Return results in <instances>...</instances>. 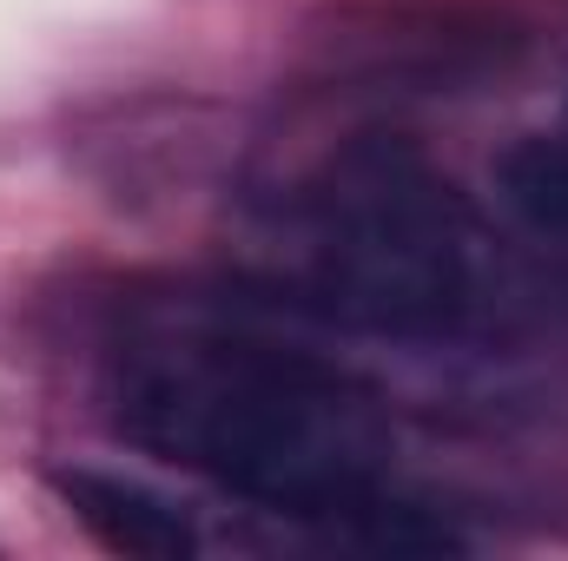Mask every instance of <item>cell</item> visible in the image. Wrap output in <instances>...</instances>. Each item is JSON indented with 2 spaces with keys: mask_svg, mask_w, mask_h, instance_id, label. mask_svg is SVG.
<instances>
[{
  "mask_svg": "<svg viewBox=\"0 0 568 561\" xmlns=\"http://www.w3.org/2000/svg\"><path fill=\"white\" fill-rule=\"evenodd\" d=\"M126 442L291 522L351 529L377 549H449L390 489V429L331 364L245 330H152L113 364Z\"/></svg>",
  "mask_w": 568,
  "mask_h": 561,
  "instance_id": "cell-1",
  "label": "cell"
},
{
  "mask_svg": "<svg viewBox=\"0 0 568 561\" xmlns=\"http://www.w3.org/2000/svg\"><path fill=\"white\" fill-rule=\"evenodd\" d=\"M311 297L377 337L443 344L489 317L503 258L483 212L410 145L364 140L337 152L304 198Z\"/></svg>",
  "mask_w": 568,
  "mask_h": 561,
  "instance_id": "cell-2",
  "label": "cell"
},
{
  "mask_svg": "<svg viewBox=\"0 0 568 561\" xmlns=\"http://www.w3.org/2000/svg\"><path fill=\"white\" fill-rule=\"evenodd\" d=\"M53 489H60L67 516H73L100 549H113V555L185 561V555L205 549L199 529H192V516H185L172 496H159L152 482H140V476H113V469H60Z\"/></svg>",
  "mask_w": 568,
  "mask_h": 561,
  "instance_id": "cell-3",
  "label": "cell"
},
{
  "mask_svg": "<svg viewBox=\"0 0 568 561\" xmlns=\"http://www.w3.org/2000/svg\"><path fill=\"white\" fill-rule=\"evenodd\" d=\"M496 198L542 238H568V126L523 133L496 159Z\"/></svg>",
  "mask_w": 568,
  "mask_h": 561,
  "instance_id": "cell-4",
  "label": "cell"
}]
</instances>
